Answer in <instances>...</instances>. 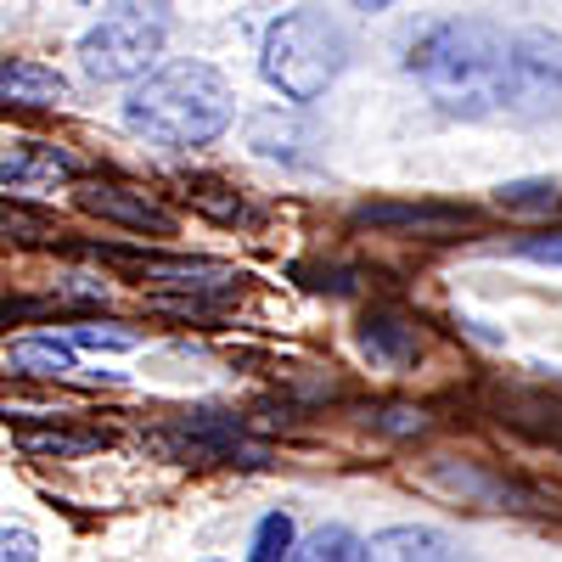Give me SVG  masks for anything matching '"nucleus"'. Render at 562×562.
<instances>
[{"label":"nucleus","instance_id":"f257e3e1","mask_svg":"<svg viewBox=\"0 0 562 562\" xmlns=\"http://www.w3.org/2000/svg\"><path fill=\"white\" fill-rule=\"evenodd\" d=\"M237 119V90L214 63L180 57V63H158L147 79H135L130 102H124V130H135L140 140H153L164 153H192L220 140Z\"/></svg>","mask_w":562,"mask_h":562},{"label":"nucleus","instance_id":"f03ea898","mask_svg":"<svg viewBox=\"0 0 562 562\" xmlns=\"http://www.w3.org/2000/svg\"><path fill=\"white\" fill-rule=\"evenodd\" d=\"M506 68V29L490 18H450L411 45V74L450 119H495Z\"/></svg>","mask_w":562,"mask_h":562},{"label":"nucleus","instance_id":"7ed1b4c3","mask_svg":"<svg viewBox=\"0 0 562 562\" xmlns=\"http://www.w3.org/2000/svg\"><path fill=\"white\" fill-rule=\"evenodd\" d=\"M344 63H349V40H344V29L326 18L321 7L281 12L265 29V40H259V74L293 108L321 102L326 90H333V79L344 74Z\"/></svg>","mask_w":562,"mask_h":562},{"label":"nucleus","instance_id":"20e7f679","mask_svg":"<svg viewBox=\"0 0 562 562\" xmlns=\"http://www.w3.org/2000/svg\"><path fill=\"white\" fill-rule=\"evenodd\" d=\"M164 40H169V7L164 0H113L79 40V68L97 85L147 79L164 57Z\"/></svg>","mask_w":562,"mask_h":562},{"label":"nucleus","instance_id":"39448f33","mask_svg":"<svg viewBox=\"0 0 562 562\" xmlns=\"http://www.w3.org/2000/svg\"><path fill=\"white\" fill-rule=\"evenodd\" d=\"M557 113H562V34H551V29L506 34V68H501L495 119H506V124H546Z\"/></svg>","mask_w":562,"mask_h":562},{"label":"nucleus","instance_id":"423d86ee","mask_svg":"<svg viewBox=\"0 0 562 562\" xmlns=\"http://www.w3.org/2000/svg\"><path fill=\"white\" fill-rule=\"evenodd\" d=\"M74 203L85 214H97L108 225H124V231H140V237H175V209L158 203L147 186H124V180H79Z\"/></svg>","mask_w":562,"mask_h":562},{"label":"nucleus","instance_id":"0eeeda50","mask_svg":"<svg viewBox=\"0 0 562 562\" xmlns=\"http://www.w3.org/2000/svg\"><path fill=\"white\" fill-rule=\"evenodd\" d=\"M79 164L68 147H52V140H29V147L0 158V186L7 198H40V192H57L63 180H74Z\"/></svg>","mask_w":562,"mask_h":562},{"label":"nucleus","instance_id":"6e6552de","mask_svg":"<svg viewBox=\"0 0 562 562\" xmlns=\"http://www.w3.org/2000/svg\"><path fill=\"white\" fill-rule=\"evenodd\" d=\"M315 140H321V130H315L299 108H259V113L248 119V147H254L259 158L304 164Z\"/></svg>","mask_w":562,"mask_h":562},{"label":"nucleus","instance_id":"1a4fd4ad","mask_svg":"<svg viewBox=\"0 0 562 562\" xmlns=\"http://www.w3.org/2000/svg\"><path fill=\"white\" fill-rule=\"evenodd\" d=\"M0 102L12 108H57L68 102V79L34 57H0Z\"/></svg>","mask_w":562,"mask_h":562},{"label":"nucleus","instance_id":"9d476101","mask_svg":"<svg viewBox=\"0 0 562 562\" xmlns=\"http://www.w3.org/2000/svg\"><path fill=\"white\" fill-rule=\"evenodd\" d=\"M140 276L164 281V288H175V293H186V299L231 293V288L243 281L231 265H214V259H140Z\"/></svg>","mask_w":562,"mask_h":562},{"label":"nucleus","instance_id":"9b49d317","mask_svg":"<svg viewBox=\"0 0 562 562\" xmlns=\"http://www.w3.org/2000/svg\"><path fill=\"white\" fill-rule=\"evenodd\" d=\"M366 562H450V546L439 529L422 524H394L366 540Z\"/></svg>","mask_w":562,"mask_h":562},{"label":"nucleus","instance_id":"f8f14e48","mask_svg":"<svg viewBox=\"0 0 562 562\" xmlns=\"http://www.w3.org/2000/svg\"><path fill=\"white\" fill-rule=\"evenodd\" d=\"M360 349L378 360V366H389V371H400V366H411L416 360V349H422V333L411 321H400V315H371L366 326H360Z\"/></svg>","mask_w":562,"mask_h":562},{"label":"nucleus","instance_id":"ddd939ff","mask_svg":"<svg viewBox=\"0 0 562 562\" xmlns=\"http://www.w3.org/2000/svg\"><path fill=\"white\" fill-rule=\"evenodd\" d=\"M12 371H23V378H68V371H79V349H68L57 333L52 338H18Z\"/></svg>","mask_w":562,"mask_h":562},{"label":"nucleus","instance_id":"4468645a","mask_svg":"<svg viewBox=\"0 0 562 562\" xmlns=\"http://www.w3.org/2000/svg\"><path fill=\"white\" fill-rule=\"evenodd\" d=\"M29 456H57V461H74V456H90V450H102L108 434L102 428H29L18 439Z\"/></svg>","mask_w":562,"mask_h":562},{"label":"nucleus","instance_id":"2eb2a0df","mask_svg":"<svg viewBox=\"0 0 562 562\" xmlns=\"http://www.w3.org/2000/svg\"><path fill=\"white\" fill-rule=\"evenodd\" d=\"M293 562H366V540L355 529H344V524H326L310 540H299Z\"/></svg>","mask_w":562,"mask_h":562},{"label":"nucleus","instance_id":"dca6fc26","mask_svg":"<svg viewBox=\"0 0 562 562\" xmlns=\"http://www.w3.org/2000/svg\"><path fill=\"white\" fill-rule=\"evenodd\" d=\"M299 551V529L288 512H265L259 529H254V546H248V562H293Z\"/></svg>","mask_w":562,"mask_h":562},{"label":"nucleus","instance_id":"f3484780","mask_svg":"<svg viewBox=\"0 0 562 562\" xmlns=\"http://www.w3.org/2000/svg\"><path fill=\"white\" fill-rule=\"evenodd\" d=\"M360 225H450V220H467L461 209H411V203H366L355 209Z\"/></svg>","mask_w":562,"mask_h":562},{"label":"nucleus","instance_id":"a211bd4d","mask_svg":"<svg viewBox=\"0 0 562 562\" xmlns=\"http://www.w3.org/2000/svg\"><path fill=\"white\" fill-rule=\"evenodd\" d=\"M501 209H551L557 203V180H512L495 192Z\"/></svg>","mask_w":562,"mask_h":562},{"label":"nucleus","instance_id":"6ab92c4d","mask_svg":"<svg viewBox=\"0 0 562 562\" xmlns=\"http://www.w3.org/2000/svg\"><path fill=\"white\" fill-rule=\"evenodd\" d=\"M63 344H68V349H135L140 338L124 333V326H68Z\"/></svg>","mask_w":562,"mask_h":562},{"label":"nucleus","instance_id":"aec40b11","mask_svg":"<svg viewBox=\"0 0 562 562\" xmlns=\"http://www.w3.org/2000/svg\"><path fill=\"white\" fill-rule=\"evenodd\" d=\"M0 562H40V540L29 529L0 524Z\"/></svg>","mask_w":562,"mask_h":562},{"label":"nucleus","instance_id":"412c9836","mask_svg":"<svg viewBox=\"0 0 562 562\" xmlns=\"http://www.w3.org/2000/svg\"><path fill=\"white\" fill-rule=\"evenodd\" d=\"M518 254L535 259V265H562V231H551V237H524Z\"/></svg>","mask_w":562,"mask_h":562},{"label":"nucleus","instance_id":"4be33fe9","mask_svg":"<svg viewBox=\"0 0 562 562\" xmlns=\"http://www.w3.org/2000/svg\"><path fill=\"white\" fill-rule=\"evenodd\" d=\"M378 428H383V434H422V428H428V416L411 411V405H394V411L378 416Z\"/></svg>","mask_w":562,"mask_h":562},{"label":"nucleus","instance_id":"5701e85b","mask_svg":"<svg viewBox=\"0 0 562 562\" xmlns=\"http://www.w3.org/2000/svg\"><path fill=\"white\" fill-rule=\"evenodd\" d=\"M389 7H400V0H355V12H371V18L389 12Z\"/></svg>","mask_w":562,"mask_h":562},{"label":"nucleus","instance_id":"b1692460","mask_svg":"<svg viewBox=\"0 0 562 562\" xmlns=\"http://www.w3.org/2000/svg\"><path fill=\"white\" fill-rule=\"evenodd\" d=\"M74 7H97V0H74Z\"/></svg>","mask_w":562,"mask_h":562},{"label":"nucleus","instance_id":"393cba45","mask_svg":"<svg viewBox=\"0 0 562 562\" xmlns=\"http://www.w3.org/2000/svg\"><path fill=\"white\" fill-rule=\"evenodd\" d=\"M209 562H214V557H209Z\"/></svg>","mask_w":562,"mask_h":562}]
</instances>
